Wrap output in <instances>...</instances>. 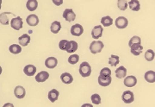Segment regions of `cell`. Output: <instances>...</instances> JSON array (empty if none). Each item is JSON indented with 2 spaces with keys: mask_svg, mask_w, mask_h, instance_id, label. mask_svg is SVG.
Instances as JSON below:
<instances>
[{
  "mask_svg": "<svg viewBox=\"0 0 155 107\" xmlns=\"http://www.w3.org/2000/svg\"><path fill=\"white\" fill-rule=\"evenodd\" d=\"M79 73L82 77H89L91 73V67L88 62H84L79 66Z\"/></svg>",
  "mask_w": 155,
  "mask_h": 107,
  "instance_id": "1",
  "label": "cell"
},
{
  "mask_svg": "<svg viewBox=\"0 0 155 107\" xmlns=\"http://www.w3.org/2000/svg\"><path fill=\"white\" fill-rule=\"evenodd\" d=\"M104 42L101 41H93L90 45V51L91 54H98L104 48Z\"/></svg>",
  "mask_w": 155,
  "mask_h": 107,
  "instance_id": "2",
  "label": "cell"
},
{
  "mask_svg": "<svg viewBox=\"0 0 155 107\" xmlns=\"http://www.w3.org/2000/svg\"><path fill=\"white\" fill-rule=\"evenodd\" d=\"M103 32H104L103 26L97 25V26H95L94 28H93V29L91 30V36H92V38L95 40L99 39L100 37H102V35H103Z\"/></svg>",
  "mask_w": 155,
  "mask_h": 107,
  "instance_id": "3",
  "label": "cell"
},
{
  "mask_svg": "<svg viewBox=\"0 0 155 107\" xmlns=\"http://www.w3.org/2000/svg\"><path fill=\"white\" fill-rule=\"evenodd\" d=\"M122 99L126 104H130L134 100V95L131 91H125L122 95Z\"/></svg>",
  "mask_w": 155,
  "mask_h": 107,
  "instance_id": "4",
  "label": "cell"
},
{
  "mask_svg": "<svg viewBox=\"0 0 155 107\" xmlns=\"http://www.w3.org/2000/svg\"><path fill=\"white\" fill-rule=\"evenodd\" d=\"M63 17L67 22H72L76 18V14L73 12L72 9H66L63 12Z\"/></svg>",
  "mask_w": 155,
  "mask_h": 107,
  "instance_id": "5",
  "label": "cell"
},
{
  "mask_svg": "<svg viewBox=\"0 0 155 107\" xmlns=\"http://www.w3.org/2000/svg\"><path fill=\"white\" fill-rule=\"evenodd\" d=\"M84 33L83 26H81L80 24H74L72 25L71 28V34L74 36H80Z\"/></svg>",
  "mask_w": 155,
  "mask_h": 107,
  "instance_id": "6",
  "label": "cell"
},
{
  "mask_svg": "<svg viewBox=\"0 0 155 107\" xmlns=\"http://www.w3.org/2000/svg\"><path fill=\"white\" fill-rule=\"evenodd\" d=\"M11 27L14 28V29H16V30H20V29L22 28V25H23L22 18L20 17L13 18V19L11 20Z\"/></svg>",
  "mask_w": 155,
  "mask_h": 107,
  "instance_id": "7",
  "label": "cell"
},
{
  "mask_svg": "<svg viewBox=\"0 0 155 107\" xmlns=\"http://www.w3.org/2000/svg\"><path fill=\"white\" fill-rule=\"evenodd\" d=\"M111 80H112L111 76H104V75L100 74L98 77V84L101 86H108L110 85Z\"/></svg>",
  "mask_w": 155,
  "mask_h": 107,
  "instance_id": "8",
  "label": "cell"
},
{
  "mask_svg": "<svg viewBox=\"0 0 155 107\" xmlns=\"http://www.w3.org/2000/svg\"><path fill=\"white\" fill-rule=\"evenodd\" d=\"M127 24H128V21L126 17H119L116 20V26L118 28H127Z\"/></svg>",
  "mask_w": 155,
  "mask_h": 107,
  "instance_id": "9",
  "label": "cell"
},
{
  "mask_svg": "<svg viewBox=\"0 0 155 107\" xmlns=\"http://www.w3.org/2000/svg\"><path fill=\"white\" fill-rule=\"evenodd\" d=\"M78 49V43L75 41H68L66 46V51L69 54L76 52Z\"/></svg>",
  "mask_w": 155,
  "mask_h": 107,
  "instance_id": "10",
  "label": "cell"
},
{
  "mask_svg": "<svg viewBox=\"0 0 155 107\" xmlns=\"http://www.w3.org/2000/svg\"><path fill=\"white\" fill-rule=\"evenodd\" d=\"M26 22L28 23L29 26L31 27H35L36 25H38L39 23V18L35 14H31L27 17V19H26Z\"/></svg>",
  "mask_w": 155,
  "mask_h": 107,
  "instance_id": "11",
  "label": "cell"
},
{
  "mask_svg": "<svg viewBox=\"0 0 155 107\" xmlns=\"http://www.w3.org/2000/svg\"><path fill=\"white\" fill-rule=\"evenodd\" d=\"M136 84H137V79L133 75L127 76L124 79V85L127 87H133Z\"/></svg>",
  "mask_w": 155,
  "mask_h": 107,
  "instance_id": "12",
  "label": "cell"
},
{
  "mask_svg": "<svg viewBox=\"0 0 155 107\" xmlns=\"http://www.w3.org/2000/svg\"><path fill=\"white\" fill-rule=\"evenodd\" d=\"M14 94H15V96L17 97V99H23L25 97V95H26V91H25V89L22 86L18 85V86H17L14 89Z\"/></svg>",
  "mask_w": 155,
  "mask_h": 107,
  "instance_id": "13",
  "label": "cell"
},
{
  "mask_svg": "<svg viewBox=\"0 0 155 107\" xmlns=\"http://www.w3.org/2000/svg\"><path fill=\"white\" fill-rule=\"evenodd\" d=\"M58 64V60L55 57H48L46 61H45V66L48 68H56Z\"/></svg>",
  "mask_w": 155,
  "mask_h": 107,
  "instance_id": "14",
  "label": "cell"
},
{
  "mask_svg": "<svg viewBox=\"0 0 155 107\" xmlns=\"http://www.w3.org/2000/svg\"><path fill=\"white\" fill-rule=\"evenodd\" d=\"M49 78V73L46 71H41L35 75V80L37 82H44Z\"/></svg>",
  "mask_w": 155,
  "mask_h": 107,
  "instance_id": "15",
  "label": "cell"
},
{
  "mask_svg": "<svg viewBox=\"0 0 155 107\" xmlns=\"http://www.w3.org/2000/svg\"><path fill=\"white\" fill-rule=\"evenodd\" d=\"M59 95H60L59 91L56 90V89H52V90L48 92V99L50 100V102L54 103V102L58 100Z\"/></svg>",
  "mask_w": 155,
  "mask_h": 107,
  "instance_id": "16",
  "label": "cell"
},
{
  "mask_svg": "<svg viewBox=\"0 0 155 107\" xmlns=\"http://www.w3.org/2000/svg\"><path fill=\"white\" fill-rule=\"evenodd\" d=\"M130 50H131V54H133L134 55H140L142 51H143V47L140 44H133L130 47Z\"/></svg>",
  "mask_w": 155,
  "mask_h": 107,
  "instance_id": "17",
  "label": "cell"
},
{
  "mask_svg": "<svg viewBox=\"0 0 155 107\" xmlns=\"http://www.w3.org/2000/svg\"><path fill=\"white\" fill-rule=\"evenodd\" d=\"M23 72L27 76H33L36 73V68L34 65H27L23 68Z\"/></svg>",
  "mask_w": 155,
  "mask_h": 107,
  "instance_id": "18",
  "label": "cell"
},
{
  "mask_svg": "<svg viewBox=\"0 0 155 107\" xmlns=\"http://www.w3.org/2000/svg\"><path fill=\"white\" fill-rule=\"evenodd\" d=\"M61 81L64 84H71L73 81V77L72 76V74H70L69 73H64L61 75Z\"/></svg>",
  "mask_w": 155,
  "mask_h": 107,
  "instance_id": "19",
  "label": "cell"
},
{
  "mask_svg": "<svg viewBox=\"0 0 155 107\" xmlns=\"http://www.w3.org/2000/svg\"><path fill=\"white\" fill-rule=\"evenodd\" d=\"M18 42H19L20 45L22 46V47H25L30 42V36L28 34H23L22 36H20L18 38Z\"/></svg>",
  "mask_w": 155,
  "mask_h": 107,
  "instance_id": "20",
  "label": "cell"
},
{
  "mask_svg": "<svg viewBox=\"0 0 155 107\" xmlns=\"http://www.w3.org/2000/svg\"><path fill=\"white\" fill-rule=\"evenodd\" d=\"M128 7L134 12H139L140 9V4L138 0H130L128 2Z\"/></svg>",
  "mask_w": 155,
  "mask_h": 107,
  "instance_id": "21",
  "label": "cell"
},
{
  "mask_svg": "<svg viewBox=\"0 0 155 107\" xmlns=\"http://www.w3.org/2000/svg\"><path fill=\"white\" fill-rule=\"evenodd\" d=\"M26 7L29 12H35L38 7V2L37 0H28Z\"/></svg>",
  "mask_w": 155,
  "mask_h": 107,
  "instance_id": "22",
  "label": "cell"
},
{
  "mask_svg": "<svg viewBox=\"0 0 155 107\" xmlns=\"http://www.w3.org/2000/svg\"><path fill=\"white\" fill-rule=\"evenodd\" d=\"M50 29H51V32L54 33V34H57L60 32V30L61 29V24L59 21H54L53 22V23L51 24L50 26Z\"/></svg>",
  "mask_w": 155,
  "mask_h": 107,
  "instance_id": "23",
  "label": "cell"
},
{
  "mask_svg": "<svg viewBox=\"0 0 155 107\" xmlns=\"http://www.w3.org/2000/svg\"><path fill=\"white\" fill-rule=\"evenodd\" d=\"M145 79L149 82V83H154L155 82V72L154 71H147V73H145Z\"/></svg>",
  "mask_w": 155,
  "mask_h": 107,
  "instance_id": "24",
  "label": "cell"
},
{
  "mask_svg": "<svg viewBox=\"0 0 155 107\" xmlns=\"http://www.w3.org/2000/svg\"><path fill=\"white\" fill-rule=\"evenodd\" d=\"M127 75V69L124 67H120L116 70V76L118 79H122Z\"/></svg>",
  "mask_w": 155,
  "mask_h": 107,
  "instance_id": "25",
  "label": "cell"
},
{
  "mask_svg": "<svg viewBox=\"0 0 155 107\" xmlns=\"http://www.w3.org/2000/svg\"><path fill=\"white\" fill-rule=\"evenodd\" d=\"M101 23L104 27H110L113 23V19L109 16H106V17H104L101 19Z\"/></svg>",
  "mask_w": 155,
  "mask_h": 107,
  "instance_id": "26",
  "label": "cell"
},
{
  "mask_svg": "<svg viewBox=\"0 0 155 107\" xmlns=\"http://www.w3.org/2000/svg\"><path fill=\"white\" fill-rule=\"evenodd\" d=\"M9 50L11 54L17 55V54H20L22 52V48L17 44H12L9 47Z\"/></svg>",
  "mask_w": 155,
  "mask_h": 107,
  "instance_id": "27",
  "label": "cell"
},
{
  "mask_svg": "<svg viewBox=\"0 0 155 107\" xmlns=\"http://www.w3.org/2000/svg\"><path fill=\"white\" fill-rule=\"evenodd\" d=\"M155 58V53L154 51L152 50V49H148L145 53V59L147 61V62H152L153 61V59Z\"/></svg>",
  "mask_w": 155,
  "mask_h": 107,
  "instance_id": "28",
  "label": "cell"
},
{
  "mask_svg": "<svg viewBox=\"0 0 155 107\" xmlns=\"http://www.w3.org/2000/svg\"><path fill=\"white\" fill-rule=\"evenodd\" d=\"M118 63H119V56L115 55H111L110 58L109 59V64L111 67H116Z\"/></svg>",
  "mask_w": 155,
  "mask_h": 107,
  "instance_id": "29",
  "label": "cell"
},
{
  "mask_svg": "<svg viewBox=\"0 0 155 107\" xmlns=\"http://www.w3.org/2000/svg\"><path fill=\"white\" fill-rule=\"evenodd\" d=\"M117 6L121 11H126L128 7V3L127 0H118L117 1Z\"/></svg>",
  "mask_w": 155,
  "mask_h": 107,
  "instance_id": "30",
  "label": "cell"
},
{
  "mask_svg": "<svg viewBox=\"0 0 155 107\" xmlns=\"http://www.w3.org/2000/svg\"><path fill=\"white\" fill-rule=\"evenodd\" d=\"M141 43V39L139 36H133L131 39L129 40L128 46L131 47L133 44H140Z\"/></svg>",
  "mask_w": 155,
  "mask_h": 107,
  "instance_id": "31",
  "label": "cell"
},
{
  "mask_svg": "<svg viewBox=\"0 0 155 107\" xmlns=\"http://www.w3.org/2000/svg\"><path fill=\"white\" fill-rule=\"evenodd\" d=\"M78 61H79V56H78V55H75V54L70 55L69 58H68V62H69L70 64H72V65H74V64L78 63Z\"/></svg>",
  "mask_w": 155,
  "mask_h": 107,
  "instance_id": "32",
  "label": "cell"
},
{
  "mask_svg": "<svg viewBox=\"0 0 155 107\" xmlns=\"http://www.w3.org/2000/svg\"><path fill=\"white\" fill-rule=\"evenodd\" d=\"M91 99L92 103L95 104V105H100V104H101V97H100V95H98V94H97V93L91 95Z\"/></svg>",
  "mask_w": 155,
  "mask_h": 107,
  "instance_id": "33",
  "label": "cell"
},
{
  "mask_svg": "<svg viewBox=\"0 0 155 107\" xmlns=\"http://www.w3.org/2000/svg\"><path fill=\"white\" fill-rule=\"evenodd\" d=\"M6 12H4L0 15V23L3 25H8L9 24V19L8 17H5Z\"/></svg>",
  "mask_w": 155,
  "mask_h": 107,
  "instance_id": "34",
  "label": "cell"
},
{
  "mask_svg": "<svg viewBox=\"0 0 155 107\" xmlns=\"http://www.w3.org/2000/svg\"><path fill=\"white\" fill-rule=\"evenodd\" d=\"M100 74L104 76H111V71L109 68H104L100 71Z\"/></svg>",
  "mask_w": 155,
  "mask_h": 107,
  "instance_id": "35",
  "label": "cell"
},
{
  "mask_svg": "<svg viewBox=\"0 0 155 107\" xmlns=\"http://www.w3.org/2000/svg\"><path fill=\"white\" fill-rule=\"evenodd\" d=\"M67 40H61L59 43V47H60V49L61 50H66V46H67Z\"/></svg>",
  "mask_w": 155,
  "mask_h": 107,
  "instance_id": "36",
  "label": "cell"
},
{
  "mask_svg": "<svg viewBox=\"0 0 155 107\" xmlns=\"http://www.w3.org/2000/svg\"><path fill=\"white\" fill-rule=\"evenodd\" d=\"M52 1H53V3L57 6L62 5V4H63V0H52Z\"/></svg>",
  "mask_w": 155,
  "mask_h": 107,
  "instance_id": "37",
  "label": "cell"
},
{
  "mask_svg": "<svg viewBox=\"0 0 155 107\" xmlns=\"http://www.w3.org/2000/svg\"><path fill=\"white\" fill-rule=\"evenodd\" d=\"M3 107H14V105L11 104V103H6V104L4 105V106Z\"/></svg>",
  "mask_w": 155,
  "mask_h": 107,
  "instance_id": "38",
  "label": "cell"
},
{
  "mask_svg": "<svg viewBox=\"0 0 155 107\" xmlns=\"http://www.w3.org/2000/svg\"><path fill=\"white\" fill-rule=\"evenodd\" d=\"M81 107H93V105H91V104H84Z\"/></svg>",
  "mask_w": 155,
  "mask_h": 107,
  "instance_id": "39",
  "label": "cell"
}]
</instances>
